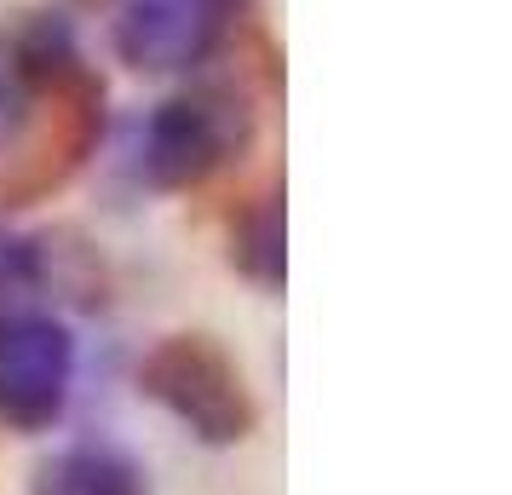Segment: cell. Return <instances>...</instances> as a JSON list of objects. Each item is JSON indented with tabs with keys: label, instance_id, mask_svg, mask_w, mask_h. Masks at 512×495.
I'll list each match as a JSON object with an SVG mask.
<instances>
[{
	"label": "cell",
	"instance_id": "obj_1",
	"mask_svg": "<svg viewBox=\"0 0 512 495\" xmlns=\"http://www.w3.org/2000/svg\"><path fill=\"white\" fill-rule=\"evenodd\" d=\"M139 392L185 426L196 444L231 449L254 432L259 409L236 357L208 334H167L139 363Z\"/></svg>",
	"mask_w": 512,
	"mask_h": 495
},
{
	"label": "cell",
	"instance_id": "obj_2",
	"mask_svg": "<svg viewBox=\"0 0 512 495\" xmlns=\"http://www.w3.org/2000/svg\"><path fill=\"white\" fill-rule=\"evenodd\" d=\"M254 133L248 104L231 87H185L162 98L139 133V173L150 190H190L208 185L219 167L242 156Z\"/></svg>",
	"mask_w": 512,
	"mask_h": 495
},
{
	"label": "cell",
	"instance_id": "obj_3",
	"mask_svg": "<svg viewBox=\"0 0 512 495\" xmlns=\"http://www.w3.org/2000/svg\"><path fill=\"white\" fill-rule=\"evenodd\" d=\"M75 392V334L47 311L0 323V426L47 432L64 421Z\"/></svg>",
	"mask_w": 512,
	"mask_h": 495
},
{
	"label": "cell",
	"instance_id": "obj_4",
	"mask_svg": "<svg viewBox=\"0 0 512 495\" xmlns=\"http://www.w3.org/2000/svg\"><path fill=\"white\" fill-rule=\"evenodd\" d=\"M242 0H116V52L139 75H190L225 47Z\"/></svg>",
	"mask_w": 512,
	"mask_h": 495
},
{
	"label": "cell",
	"instance_id": "obj_5",
	"mask_svg": "<svg viewBox=\"0 0 512 495\" xmlns=\"http://www.w3.org/2000/svg\"><path fill=\"white\" fill-rule=\"evenodd\" d=\"M29 495H150V478L116 444H64L35 467Z\"/></svg>",
	"mask_w": 512,
	"mask_h": 495
},
{
	"label": "cell",
	"instance_id": "obj_6",
	"mask_svg": "<svg viewBox=\"0 0 512 495\" xmlns=\"http://www.w3.org/2000/svg\"><path fill=\"white\" fill-rule=\"evenodd\" d=\"M231 265L259 288H282V208L277 196H259L231 225Z\"/></svg>",
	"mask_w": 512,
	"mask_h": 495
},
{
	"label": "cell",
	"instance_id": "obj_7",
	"mask_svg": "<svg viewBox=\"0 0 512 495\" xmlns=\"http://www.w3.org/2000/svg\"><path fill=\"white\" fill-rule=\"evenodd\" d=\"M41 288H47L41 242L24 231H0V323L41 311Z\"/></svg>",
	"mask_w": 512,
	"mask_h": 495
}]
</instances>
